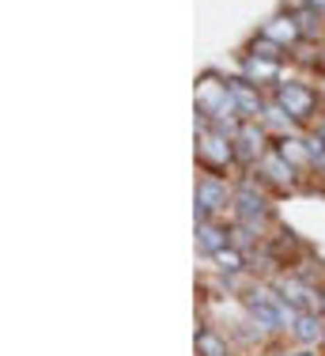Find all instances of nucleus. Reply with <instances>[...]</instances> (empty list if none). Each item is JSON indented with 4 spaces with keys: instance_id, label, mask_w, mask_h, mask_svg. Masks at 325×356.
Instances as JSON below:
<instances>
[{
    "instance_id": "1",
    "label": "nucleus",
    "mask_w": 325,
    "mask_h": 356,
    "mask_svg": "<svg viewBox=\"0 0 325 356\" xmlns=\"http://www.w3.org/2000/svg\"><path fill=\"white\" fill-rule=\"evenodd\" d=\"M197 110L204 114V122H219V118H235L238 106L231 99V88L219 83L216 76H204L201 88H197Z\"/></svg>"
},
{
    "instance_id": "2",
    "label": "nucleus",
    "mask_w": 325,
    "mask_h": 356,
    "mask_svg": "<svg viewBox=\"0 0 325 356\" xmlns=\"http://www.w3.org/2000/svg\"><path fill=\"white\" fill-rule=\"evenodd\" d=\"M197 159H201L204 167H212V171H224L227 163L238 159L235 140L224 137V133H216V129H204L201 140H197Z\"/></svg>"
},
{
    "instance_id": "3",
    "label": "nucleus",
    "mask_w": 325,
    "mask_h": 356,
    "mask_svg": "<svg viewBox=\"0 0 325 356\" xmlns=\"http://www.w3.org/2000/svg\"><path fill=\"white\" fill-rule=\"evenodd\" d=\"M276 103L284 106L295 122H306V118L314 114V106H318V95H314L310 88H303V83H276Z\"/></svg>"
},
{
    "instance_id": "4",
    "label": "nucleus",
    "mask_w": 325,
    "mask_h": 356,
    "mask_svg": "<svg viewBox=\"0 0 325 356\" xmlns=\"http://www.w3.org/2000/svg\"><path fill=\"white\" fill-rule=\"evenodd\" d=\"M246 307L261 330H280V296H272L269 288H253L246 296Z\"/></svg>"
},
{
    "instance_id": "5",
    "label": "nucleus",
    "mask_w": 325,
    "mask_h": 356,
    "mask_svg": "<svg viewBox=\"0 0 325 356\" xmlns=\"http://www.w3.org/2000/svg\"><path fill=\"white\" fill-rule=\"evenodd\" d=\"M231 205H235V213H238V220H242V224H261V220L269 216V201H265L261 193L253 190V182H242V186H238Z\"/></svg>"
},
{
    "instance_id": "6",
    "label": "nucleus",
    "mask_w": 325,
    "mask_h": 356,
    "mask_svg": "<svg viewBox=\"0 0 325 356\" xmlns=\"http://www.w3.org/2000/svg\"><path fill=\"white\" fill-rule=\"evenodd\" d=\"M227 88H231V99H235V106H238V114H246V118H265V99L258 95V88H253L250 80H227Z\"/></svg>"
},
{
    "instance_id": "7",
    "label": "nucleus",
    "mask_w": 325,
    "mask_h": 356,
    "mask_svg": "<svg viewBox=\"0 0 325 356\" xmlns=\"http://www.w3.org/2000/svg\"><path fill=\"white\" fill-rule=\"evenodd\" d=\"M235 152H238L242 163H261V159L269 156V152H265V129L261 125H242L238 137H235Z\"/></svg>"
},
{
    "instance_id": "8",
    "label": "nucleus",
    "mask_w": 325,
    "mask_h": 356,
    "mask_svg": "<svg viewBox=\"0 0 325 356\" xmlns=\"http://www.w3.org/2000/svg\"><path fill=\"white\" fill-rule=\"evenodd\" d=\"M227 201H235V193L227 190V182H219V178H201L197 182V205L208 209V213H219V209H227Z\"/></svg>"
},
{
    "instance_id": "9",
    "label": "nucleus",
    "mask_w": 325,
    "mask_h": 356,
    "mask_svg": "<svg viewBox=\"0 0 325 356\" xmlns=\"http://www.w3.org/2000/svg\"><path fill=\"white\" fill-rule=\"evenodd\" d=\"M265 38H272L276 46H292V42H299L303 35H299V23H295V15H276V19H269L265 23V31H261Z\"/></svg>"
},
{
    "instance_id": "10",
    "label": "nucleus",
    "mask_w": 325,
    "mask_h": 356,
    "mask_svg": "<svg viewBox=\"0 0 325 356\" xmlns=\"http://www.w3.org/2000/svg\"><path fill=\"white\" fill-rule=\"evenodd\" d=\"M258 171H261V175H269L276 186H292V182H295V167L288 163V159L280 156V152H269V156H265L261 163H258Z\"/></svg>"
},
{
    "instance_id": "11",
    "label": "nucleus",
    "mask_w": 325,
    "mask_h": 356,
    "mask_svg": "<svg viewBox=\"0 0 325 356\" xmlns=\"http://www.w3.org/2000/svg\"><path fill=\"white\" fill-rule=\"evenodd\" d=\"M197 247L216 258L219 250L231 247V243H227V232H224V227H216V224H197Z\"/></svg>"
},
{
    "instance_id": "12",
    "label": "nucleus",
    "mask_w": 325,
    "mask_h": 356,
    "mask_svg": "<svg viewBox=\"0 0 325 356\" xmlns=\"http://www.w3.org/2000/svg\"><path fill=\"white\" fill-rule=\"evenodd\" d=\"M292 334H295L303 345H314V341H322L325 330H322V318L314 315V311H303V315H299V322L292 326Z\"/></svg>"
},
{
    "instance_id": "13",
    "label": "nucleus",
    "mask_w": 325,
    "mask_h": 356,
    "mask_svg": "<svg viewBox=\"0 0 325 356\" xmlns=\"http://www.w3.org/2000/svg\"><path fill=\"white\" fill-rule=\"evenodd\" d=\"M197 356H231L227 341L216 334V330H197Z\"/></svg>"
},
{
    "instance_id": "14",
    "label": "nucleus",
    "mask_w": 325,
    "mask_h": 356,
    "mask_svg": "<svg viewBox=\"0 0 325 356\" xmlns=\"http://www.w3.org/2000/svg\"><path fill=\"white\" fill-rule=\"evenodd\" d=\"M242 72H246V80H276V61H265V57H246L242 61Z\"/></svg>"
},
{
    "instance_id": "15",
    "label": "nucleus",
    "mask_w": 325,
    "mask_h": 356,
    "mask_svg": "<svg viewBox=\"0 0 325 356\" xmlns=\"http://www.w3.org/2000/svg\"><path fill=\"white\" fill-rule=\"evenodd\" d=\"M280 292H284L288 303H295V307H303V311H310L314 303H318V296H314L306 284H299V281H288L284 288H280Z\"/></svg>"
},
{
    "instance_id": "16",
    "label": "nucleus",
    "mask_w": 325,
    "mask_h": 356,
    "mask_svg": "<svg viewBox=\"0 0 325 356\" xmlns=\"http://www.w3.org/2000/svg\"><path fill=\"white\" fill-rule=\"evenodd\" d=\"M295 23H299V35L303 38H318L322 35V12H314L310 4L303 12H295Z\"/></svg>"
},
{
    "instance_id": "17",
    "label": "nucleus",
    "mask_w": 325,
    "mask_h": 356,
    "mask_svg": "<svg viewBox=\"0 0 325 356\" xmlns=\"http://www.w3.org/2000/svg\"><path fill=\"white\" fill-rule=\"evenodd\" d=\"M261 122H265V125H272V129H284V133H292V129H295V118L288 114V110L280 106V103H269V106H265V118H261Z\"/></svg>"
},
{
    "instance_id": "18",
    "label": "nucleus",
    "mask_w": 325,
    "mask_h": 356,
    "mask_svg": "<svg viewBox=\"0 0 325 356\" xmlns=\"http://www.w3.org/2000/svg\"><path fill=\"white\" fill-rule=\"evenodd\" d=\"M212 261H216V266H219V273H231V277H235V273H242V266H246V261H242V254H238L235 247L219 250V254H216V258H212Z\"/></svg>"
},
{
    "instance_id": "19",
    "label": "nucleus",
    "mask_w": 325,
    "mask_h": 356,
    "mask_svg": "<svg viewBox=\"0 0 325 356\" xmlns=\"http://www.w3.org/2000/svg\"><path fill=\"white\" fill-rule=\"evenodd\" d=\"M253 57H265V61H284V46H276V42H272V38H258V42H253Z\"/></svg>"
},
{
    "instance_id": "20",
    "label": "nucleus",
    "mask_w": 325,
    "mask_h": 356,
    "mask_svg": "<svg viewBox=\"0 0 325 356\" xmlns=\"http://www.w3.org/2000/svg\"><path fill=\"white\" fill-rule=\"evenodd\" d=\"M276 152L288 159V163H295V159H310V152H306V140H288V137H284Z\"/></svg>"
},
{
    "instance_id": "21",
    "label": "nucleus",
    "mask_w": 325,
    "mask_h": 356,
    "mask_svg": "<svg viewBox=\"0 0 325 356\" xmlns=\"http://www.w3.org/2000/svg\"><path fill=\"white\" fill-rule=\"evenodd\" d=\"M306 152H310V163H322V167H325V140H322V137H310V140H306Z\"/></svg>"
},
{
    "instance_id": "22",
    "label": "nucleus",
    "mask_w": 325,
    "mask_h": 356,
    "mask_svg": "<svg viewBox=\"0 0 325 356\" xmlns=\"http://www.w3.org/2000/svg\"><path fill=\"white\" fill-rule=\"evenodd\" d=\"M306 4H310L314 12H322V15H325V0H306Z\"/></svg>"
},
{
    "instance_id": "23",
    "label": "nucleus",
    "mask_w": 325,
    "mask_h": 356,
    "mask_svg": "<svg viewBox=\"0 0 325 356\" xmlns=\"http://www.w3.org/2000/svg\"><path fill=\"white\" fill-rule=\"evenodd\" d=\"M280 356H314L310 349H299V353H280Z\"/></svg>"
},
{
    "instance_id": "24",
    "label": "nucleus",
    "mask_w": 325,
    "mask_h": 356,
    "mask_svg": "<svg viewBox=\"0 0 325 356\" xmlns=\"http://www.w3.org/2000/svg\"><path fill=\"white\" fill-rule=\"evenodd\" d=\"M318 137L325 140V118H322V122H318Z\"/></svg>"
},
{
    "instance_id": "25",
    "label": "nucleus",
    "mask_w": 325,
    "mask_h": 356,
    "mask_svg": "<svg viewBox=\"0 0 325 356\" xmlns=\"http://www.w3.org/2000/svg\"><path fill=\"white\" fill-rule=\"evenodd\" d=\"M318 65H322V69H325V54H322V57H318Z\"/></svg>"
},
{
    "instance_id": "26",
    "label": "nucleus",
    "mask_w": 325,
    "mask_h": 356,
    "mask_svg": "<svg viewBox=\"0 0 325 356\" xmlns=\"http://www.w3.org/2000/svg\"><path fill=\"white\" fill-rule=\"evenodd\" d=\"M322 311H325V296H322Z\"/></svg>"
}]
</instances>
